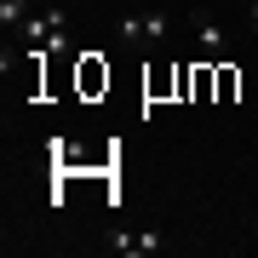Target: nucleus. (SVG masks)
Listing matches in <instances>:
<instances>
[{"label":"nucleus","instance_id":"nucleus-2","mask_svg":"<svg viewBox=\"0 0 258 258\" xmlns=\"http://www.w3.org/2000/svg\"><path fill=\"white\" fill-rule=\"evenodd\" d=\"M195 40H201V57H207V63H224L230 40H224V29L212 23V18H201V23H195Z\"/></svg>","mask_w":258,"mask_h":258},{"label":"nucleus","instance_id":"nucleus-6","mask_svg":"<svg viewBox=\"0 0 258 258\" xmlns=\"http://www.w3.org/2000/svg\"><path fill=\"white\" fill-rule=\"evenodd\" d=\"M241 6H247V0H241Z\"/></svg>","mask_w":258,"mask_h":258},{"label":"nucleus","instance_id":"nucleus-5","mask_svg":"<svg viewBox=\"0 0 258 258\" xmlns=\"http://www.w3.org/2000/svg\"><path fill=\"white\" fill-rule=\"evenodd\" d=\"M247 18H252V23H258V0H247Z\"/></svg>","mask_w":258,"mask_h":258},{"label":"nucleus","instance_id":"nucleus-3","mask_svg":"<svg viewBox=\"0 0 258 258\" xmlns=\"http://www.w3.org/2000/svg\"><path fill=\"white\" fill-rule=\"evenodd\" d=\"M166 247V241L155 235V230H144V235H115V252H132V258H138V252H161Z\"/></svg>","mask_w":258,"mask_h":258},{"label":"nucleus","instance_id":"nucleus-1","mask_svg":"<svg viewBox=\"0 0 258 258\" xmlns=\"http://www.w3.org/2000/svg\"><path fill=\"white\" fill-rule=\"evenodd\" d=\"M166 35H172V23H166L161 12H132V18H120V40H126L132 52H144V46H161Z\"/></svg>","mask_w":258,"mask_h":258},{"label":"nucleus","instance_id":"nucleus-4","mask_svg":"<svg viewBox=\"0 0 258 258\" xmlns=\"http://www.w3.org/2000/svg\"><path fill=\"white\" fill-rule=\"evenodd\" d=\"M23 12H29V0H0V23H23Z\"/></svg>","mask_w":258,"mask_h":258}]
</instances>
